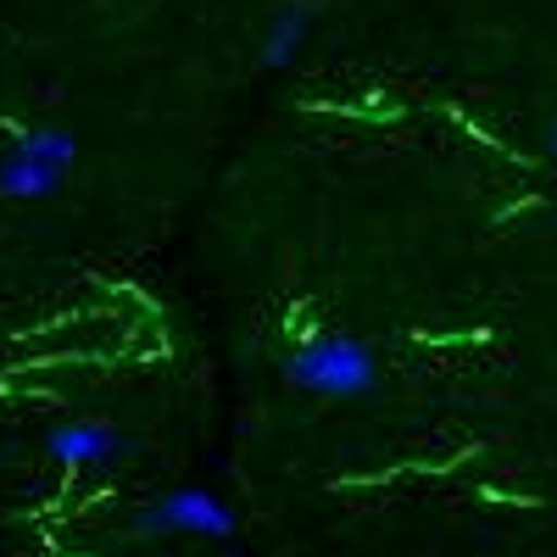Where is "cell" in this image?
Segmentation results:
<instances>
[{
	"mask_svg": "<svg viewBox=\"0 0 557 557\" xmlns=\"http://www.w3.org/2000/svg\"><path fill=\"white\" fill-rule=\"evenodd\" d=\"M285 385L301 396H323V401H362L380 391V351L368 346L362 335L346 330H323L307 335L301 346H290L285 357Z\"/></svg>",
	"mask_w": 557,
	"mask_h": 557,
	"instance_id": "obj_1",
	"label": "cell"
},
{
	"mask_svg": "<svg viewBox=\"0 0 557 557\" xmlns=\"http://www.w3.org/2000/svg\"><path fill=\"white\" fill-rule=\"evenodd\" d=\"M73 168H78V134L62 123H28L0 151V201L17 207L51 201L57 190H67Z\"/></svg>",
	"mask_w": 557,
	"mask_h": 557,
	"instance_id": "obj_2",
	"label": "cell"
},
{
	"mask_svg": "<svg viewBox=\"0 0 557 557\" xmlns=\"http://www.w3.org/2000/svg\"><path fill=\"white\" fill-rule=\"evenodd\" d=\"M128 535H146V541H178V535H190V541H235L240 535V513L207 485H173V491L134 507Z\"/></svg>",
	"mask_w": 557,
	"mask_h": 557,
	"instance_id": "obj_3",
	"label": "cell"
},
{
	"mask_svg": "<svg viewBox=\"0 0 557 557\" xmlns=\"http://www.w3.org/2000/svg\"><path fill=\"white\" fill-rule=\"evenodd\" d=\"M128 451L134 435L117 418H62V424L45 430V457H57L62 469H112Z\"/></svg>",
	"mask_w": 557,
	"mask_h": 557,
	"instance_id": "obj_4",
	"label": "cell"
},
{
	"mask_svg": "<svg viewBox=\"0 0 557 557\" xmlns=\"http://www.w3.org/2000/svg\"><path fill=\"white\" fill-rule=\"evenodd\" d=\"M318 28V0H278L262 23V45H257V67L262 73H285L301 62V51L312 45Z\"/></svg>",
	"mask_w": 557,
	"mask_h": 557,
	"instance_id": "obj_5",
	"label": "cell"
},
{
	"mask_svg": "<svg viewBox=\"0 0 557 557\" xmlns=\"http://www.w3.org/2000/svg\"><path fill=\"white\" fill-rule=\"evenodd\" d=\"M546 162H552V173H557V117L546 123Z\"/></svg>",
	"mask_w": 557,
	"mask_h": 557,
	"instance_id": "obj_6",
	"label": "cell"
}]
</instances>
